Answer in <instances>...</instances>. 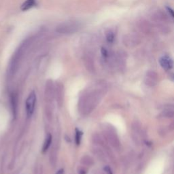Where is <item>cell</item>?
<instances>
[{"mask_svg":"<svg viewBox=\"0 0 174 174\" xmlns=\"http://www.w3.org/2000/svg\"><path fill=\"white\" fill-rule=\"evenodd\" d=\"M80 24L76 22H68L61 24L57 27L56 31L59 33L70 34L75 33L80 29Z\"/></svg>","mask_w":174,"mask_h":174,"instance_id":"1","label":"cell"},{"mask_svg":"<svg viewBox=\"0 0 174 174\" xmlns=\"http://www.w3.org/2000/svg\"><path fill=\"white\" fill-rule=\"evenodd\" d=\"M36 103V95L34 91L31 92L26 100V111L28 117H31L35 110Z\"/></svg>","mask_w":174,"mask_h":174,"instance_id":"2","label":"cell"},{"mask_svg":"<svg viewBox=\"0 0 174 174\" xmlns=\"http://www.w3.org/2000/svg\"><path fill=\"white\" fill-rule=\"evenodd\" d=\"M159 63L161 67L164 69L165 70H170L172 69L174 65V62L171 57L167 55L162 56L161 59H159Z\"/></svg>","mask_w":174,"mask_h":174,"instance_id":"3","label":"cell"},{"mask_svg":"<svg viewBox=\"0 0 174 174\" xmlns=\"http://www.w3.org/2000/svg\"><path fill=\"white\" fill-rule=\"evenodd\" d=\"M36 5V0H26L23 4H22L20 9L22 11H27L33 8Z\"/></svg>","mask_w":174,"mask_h":174,"instance_id":"4","label":"cell"},{"mask_svg":"<svg viewBox=\"0 0 174 174\" xmlns=\"http://www.w3.org/2000/svg\"><path fill=\"white\" fill-rule=\"evenodd\" d=\"M52 143V136L50 134L48 135L46 138L45 139L44 143L43 148H42V152H46L47 150L49 149L50 146V144Z\"/></svg>","mask_w":174,"mask_h":174,"instance_id":"5","label":"cell"},{"mask_svg":"<svg viewBox=\"0 0 174 174\" xmlns=\"http://www.w3.org/2000/svg\"><path fill=\"white\" fill-rule=\"evenodd\" d=\"M82 136V132L78 129H75V143L78 146L80 145Z\"/></svg>","mask_w":174,"mask_h":174,"instance_id":"6","label":"cell"},{"mask_svg":"<svg viewBox=\"0 0 174 174\" xmlns=\"http://www.w3.org/2000/svg\"><path fill=\"white\" fill-rule=\"evenodd\" d=\"M114 38H115V36H114V34L113 32L109 31L107 33L106 40L108 43H113L114 41Z\"/></svg>","mask_w":174,"mask_h":174,"instance_id":"7","label":"cell"},{"mask_svg":"<svg viewBox=\"0 0 174 174\" xmlns=\"http://www.w3.org/2000/svg\"><path fill=\"white\" fill-rule=\"evenodd\" d=\"M12 104L13 107V112H16V107H17V97L15 95L12 96Z\"/></svg>","mask_w":174,"mask_h":174,"instance_id":"8","label":"cell"},{"mask_svg":"<svg viewBox=\"0 0 174 174\" xmlns=\"http://www.w3.org/2000/svg\"><path fill=\"white\" fill-rule=\"evenodd\" d=\"M101 52H102V56L104 57V58H107V57H108V52H107V50L105 49V48H102V49H101Z\"/></svg>","mask_w":174,"mask_h":174,"instance_id":"9","label":"cell"},{"mask_svg":"<svg viewBox=\"0 0 174 174\" xmlns=\"http://www.w3.org/2000/svg\"><path fill=\"white\" fill-rule=\"evenodd\" d=\"M166 9H167V12H169V14H170L171 17L174 19V10L173 9L171 8V7H168V6L166 7Z\"/></svg>","mask_w":174,"mask_h":174,"instance_id":"10","label":"cell"},{"mask_svg":"<svg viewBox=\"0 0 174 174\" xmlns=\"http://www.w3.org/2000/svg\"><path fill=\"white\" fill-rule=\"evenodd\" d=\"M104 170L106 171V172L107 174H112L111 169H110V168L109 167H106L104 168Z\"/></svg>","mask_w":174,"mask_h":174,"instance_id":"11","label":"cell"},{"mask_svg":"<svg viewBox=\"0 0 174 174\" xmlns=\"http://www.w3.org/2000/svg\"><path fill=\"white\" fill-rule=\"evenodd\" d=\"M56 174H64V170L63 169H59V170L57 171Z\"/></svg>","mask_w":174,"mask_h":174,"instance_id":"12","label":"cell"},{"mask_svg":"<svg viewBox=\"0 0 174 174\" xmlns=\"http://www.w3.org/2000/svg\"><path fill=\"white\" fill-rule=\"evenodd\" d=\"M171 129H174V121H173V122L172 123H171Z\"/></svg>","mask_w":174,"mask_h":174,"instance_id":"13","label":"cell"},{"mask_svg":"<svg viewBox=\"0 0 174 174\" xmlns=\"http://www.w3.org/2000/svg\"><path fill=\"white\" fill-rule=\"evenodd\" d=\"M173 78H174V75H173Z\"/></svg>","mask_w":174,"mask_h":174,"instance_id":"14","label":"cell"}]
</instances>
